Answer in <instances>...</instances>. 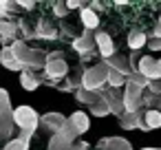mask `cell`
Here are the masks:
<instances>
[{
  "label": "cell",
  "instance_id": "60d3db41",
  "mask_svg": "<svg viewBox=\"0 0 161 150\" xmlns=\"http://www.w3.org/2000/svg\"><path fill=\"white\" fill-rule=\"evenodd\" d=\"M157 62H159V69H161V58H159V60H157Z\"/></svg>",
  "mask_w": 161,
  "mask_h": 150
},
{
  "label": "cell",
  "instance_id": "9a60e30c",
  "mask_svg": "<svg viewBox=\"0 0 161 150\" xmlns=\"http://www.w3.org/2000/svg\"><path fill=\"white\" fill-rule=\"evenodd\" d=\"M0 64H3L7 71H25V66L18 62V58L11 53V49L9 47H3V49H0Z\"/></svg>",
  "mask_w": 161,
  "mask_h": 150
},
{
  "label": "cell",
  "instance_id": "277c9868",
  "mask_svg": "<svg viewBox=\"0 0 161 150\" xmlns=\"http://www.w3.org/2000/svg\"><path fill=\"white\" fill-rule=\"evenodd\" d=\"M102 99L108 104L110 115H115L117 119L126 115V108H124V88H110V86H106L104 93H102Z\"/></svg>",
  "mask_w": 161,
  "mask_h": 150
},
{
  "label": "cell",
  "instance_id": "603a6c76",
  "mask_svg": "<svg viewBox=\"0 0 161 150\" xmlns=\"http://www.w3.org/2000/svg\"><path fill=\"white\" fill-rule=\"evenodd\" d=\"M29 141L31 139H25V137H11L7 143H5V148L3 150H29Z\"/></svg>",
  "mask_w": 161,
  "mask_h": 150
},
{
  "label": "cell",
  "instance_id": "52a82bcc",
  "mask_svg": "<svg viewBox=\"0 0 161 150\" xmlns=\"http://www.w3.org/2000/svg\"><path fill=\"white\" fill-rule=\"evenodd\" d=\"M66 121H69V117H64L62 113H55V110L40 115V128L49 130L51 135H58V132L64 128V124H66Z\"/></svg>",
  "mask_w": 161,
  "mask_h": 150
},
{
  "label": "cell",
  "instance_id": "7402d4cb",
  "mask_svg": "<svg viewBox=\"0 0 161 150\" xmlns=\"http://www.w3.org/2000/svg\"><path fill=\"white\" fill-rule=\"evenodd\" d=\"M71 148H73V143L66 141L62 135H51V139H49V150H71Z\"/></svg>",
  "mask_w": 161,
  "mask_h": 150
},
{
  "label": "cell",
  "instance_id": "8fae6325",
  "mask_svg": "<svg viewBox=\"0 0 161 150\" xmlns=\"http://www.w3.org/2000/svg\"><path fill=\"white\" fill-rule=\"evenodd\" d=\"M97 150H132V143L126 137H102L95 143Z\"/></svg>",
  "mask_w": 161,
  "mask_h": 150
},
{
  "label": "cell",
  "instance_id": "5b68a950",
  "mask_svg": "<svg viewBox=\"0 0 161 150\" xmlns=\"http://www.w3.org/2000/svg\"><path fill=\"white\" fill-rule=\"evenodd\" d=\"M146 88H139L137 84H126L124 86V108L126 113H137L141 110V95H143Z\"/></svg>",
  "mask_w": 161,
  "mask_h": 150
},
{
  "label": "cell",
  "instance_id": "836d02e7",
  "mask_svg": "<svg viewBox=\"0 0 161 150\" xmlns=\"http://www.w3.org/2000/svg\"><path fill=\"white\" fill-rule=\"evenodd\" d=\"M66 7H69V11H73V9H84V5L77 3V0H66Z\"/></svg>",
  "mask_w": 161,
  "mask_h": 150
},
{
  "label": "cell",
  "instance_id": "ac0fdd59",
  "mask_svg": "<svg viewBox=\"0 0 161 150\" xmlns=\"http://www.w3.org/2000/svg\"><path fill=\"white\" fill-rule=\"evenodd\" d=\"M14 110L11 113H0V139H11L14 135Z\"/></svg>",
  "mask_w": 161,
  "mask_h": 150
},
{
  "label": "cell",
  "instance_id": "f546056e",
  "mask_svg": "<svg viewBox=\"0 0 161 150\" xmlns=\"http://www.w3.org/2000/svg\"><path fill=\"white\" fill-rule=\"evenodd\" d=\"M146 91H150L152 95L159 97V95H161V80H157V82H148V88H146Z\"/></svg>",
  "mask_w": 161,
  "mask_h": 150
},
{
  "label": "cell",
  "instance_id": "83f0119b",
  "mask_svg": "<svg viewBox=\"0 0 161 150\" xmlns=\"http://www.w3.org/2000/svg\"><path fill=\"white\" fill-rule=\"evenodd\" d=\"M128 82H130V84H137L139 88H148V80H146V77H143L139 71H135V73L128 77Z\"/></svg>",
  "mask_w": 161,
  "mask_h": 150
},
{
  "label": "cell",
  "instance_id": "6da1fadb",
  "mask_svg": "<svg viewBox=\"0 0 161 150\" xmlns=\"http://www.w3.org/2000/svg\"><path fill=\"white\" fill-rule=\"evenodd\" d=\"M11 53L18 58V62L25 66V71H42L47 66V51L42 49H36V47H29L27 40H16L11 47Z\"/></svg>",
  "mask_w": 161,
  "mask_h": 150
},
{
  "label": "cell",
  "instance_id": "ab89813d",
  "mask_svg": "<svg viewBox=\"0 0 161 150\" xmlns=\"http://www.w3.org/2000/svg\"><path fill=\"white\" fill-rule=\"evenodd\" d=\"M141 150H161V148H141Z\"/></svg>",
  "mask_w": 161,
  "mask_h": 150
},
{
  "label": "cell",
  "instance_id": "f35d334b",
  "mask_svg": "<svg viewBox=\"0 0 161 150\" xmlns=\"http://www.w3.org/2000/svg\"><path fill=\"white\" fill-rule=\"evenodd\" d=\"M154 108H157V110H159V113H161V95H159V97H157V102H154Z\"/></svg>",
  "mask_w": 161,
  "mask_h": 150
},
{
  "label": "cell",
  "instance_id": "8d00e7d4",
  "mask_svg": "<svg viewBox=\"0 0 161 150\" xmlns=\"http://www.w3.org/2000/svg\"><path fill=\"white\" fill-rule=\"evenodd\" d=\"M152 38L161 40V18L157 20V25H154V29H152Z\"/></svg>",
  "mask_w": 161,
  "mask_h": 150
},
{
  "label": "cell",
  "instance_id": "484cf974",
  "mask_svg": "<svg viewBox=\"0 0 161 150\" xmlns=\"http://www.w3.org/2000/svg\"><path fill=\"white\" fill-rule=\"evenodd\" d=\"M14 106H11V97L5 88H0V113H11Z\"/></svg>",
  "mask_w": 161,
  "mask_h": 150
},
{
  "label": "cell",
  "instance_id": "f1b7e54d",
  "mask_svg": "<svg viewBox=\"0 0 161 150\" xmlns=\"http://www.w3.org/2000/svg\"><path fill=\"white\" fill-rule=\"evenodd\" d=\"M154 102H157V95H152L150 91H143V95H141V106H148V110L154 106Z\"/></svg>",
  "mask_w": 161,
  "mask_h": 150
},
{
  "label": "cell",
  "instance_id": "4dcf8cb0",
  "mask_svg": "<svg viewBox=\"0 0 161 150\" xmlns=\"http://www.w3.org/2000/svg\"><path fill=\"white\" fill-rule=\"evenodd\" d=\"M7 3H9V0H0V20H9V18H14V16L7 11Z\"/></svg>",
  "mask_w": 161,
  "mask_h": 150
},
{
  "label": "cell",
  "instance_id": "30bf717a",
  "mask_svg": "<svg viewBox=\"0 0 161 150\" xmlns=\"http://www.w3.org/2000/svg\"><path fill=\"white\" fill-rule=\"evenodd\" d=\"M73 49L84 58V55H91V53H95V33L93 31H84L82 36H77L75 40H73Z\"/></svg>",
  "mask_w": 161,
  "mask_h": 150
},
{
  "label": "cell",
  "instance_id": "e575fe53",
  "mask_svg": "<svg viewBox=\"0 0 161 150\" xmlns=\"http://www.w3.org/2000/svg\"><path fill=\"white\" fill-rule=\"evenodd\" d=\"M88 9H93L95 14H99V11H104V5L99 3V0H93V3L88 5Z\"/></svg>",
  "mask_w": 161,
  "mask_h": 150
},
{
  "label": "cell",
  "instance_id": "4fadbf2b",
  "mask_svg": "<svg viewBox=\"0 0 161 150\" xmlns=\"http://www.w3.org/2000/svg\"><path fill=\"white\" fill-rule=\"evenodd\" d=\"M33 38H38V40H58V29H55L47 18H38Z\"/></svg>",
  "mask_w": 161,
  "mask_h": 150
},
{
  "label": "cell",
  "instance_id": "cb8c5ba5",
  "mask_svg": "<svg viewBox=\"0 0 161 150\" xmlns=\"http://www.w3.org/2000/svg\"><path fill=\"white\" fill-rule=\"evenodd\" d=\"M126 84H128V80L124 75H119L117 71H110L108 73V84L106 86H110V88H124Z\"/></svg>",
  "mask_w": 161,
  "mask_h": 150
},
{
  "label": "cell",
  "instance_id": "ba28073f",
  "mask_svg": "<svg viewBox=\"0 0 161 150\" xmlns=\"http://www.w3.org/2000/svg\"><path fill=\"white\" fill-rule=\"evenodd\" d=\"M95 47H97V53L102 55V62L108 60V58H113V55H117L115 42H113V38L106 31H97L95 33Z\"/></svg>",
  "mask_w": 161,
  "mask_h": 150
},
{
  "label": "cell",
  "instance_id": "1f68e13d",
  "mask_svg": "<svg viewBox=\"0 0 161 150\" xmlns=\"http://www.w3.org/2000/svg\"><path fill=\"white\" fill-rule=\"evenodd\" d=\"M148 49H150L152 53H159V51H161V40H157V38H150V40H148Z\"/></svg>",
  "mask_w": 161,
  "mask_h": 150
},
{
  "label": "cell",
  "instance_id": "4316f807",
  "mask_svg": "<svg viewBox=\"0 0 161 150\" xmlns=\"http://www.w3.org/2000/svg\"><path fill=\"white\" fill-rule=\"evenodd\" d=\"M53 16L55 18H66L69 16V7H66V0H58V3H53Z\"/></svg>",
  "mask_w": 161,
  "mask_h": 150
},
{
  "label": "cell",
  "instance_id": "d4e9b609",
  "mask_svg": "<svg viewBox=\"0 0 161 150\" xmlns=\"http://www.w3.org/2000/svg\"><path fill=\"white\" fill-rule=\"evenodd\" d=\"M91 115H95V117H106V115H110V108H108V104H106L104 99H99L95 106H91Z\"/></svg>",
  "mask_w": 161,
  "mask_h": 150
},
{
  "label": "cell",
  "instance_id": "44dd1931",
  "mask_svg": "<svg viewBox=\"0 0 161 150\" xmlns=\"http://www.w3.org/2000/svg\"><path fill=\"white\" fill-rule=\"evenodd\" d=\"M143 119H146V126H148V130H157V128H161V113H159L157 108H150V110H146Z\"/></svg>",
  "mask_w": 161,
  "mask_h": 150
},
{
  "label": "cell",
  "instance_id": "d6a6232c",
  "mask_svg": "<svg viewBox=\"0 0 161 150\" xmlns=\"http://www.w3.org/2000/svg\"><path fill=\"white\" fill-rule=\"evenodd\" d=\"M16 5H18V9H29V11L36 7L33 0H16Z\"/></svg>",
  "mask_w": 161,
  "mask_h": 150
},
{
  "label": "cell",
  "instance_id": "9c48e42d",
  "mask_svg": "<svg viewBox=\"0 0 161 150\" xmlns=\"http://www.w3.org/2000/svg\"><path fill=\"white\" fill-rule=\"evenodd\" d=\"M146 110H137V113H126L124 117H119V126L124 130H143L148 132V126H146V119H143Z\"/></svg>",
  "mask_w": 161,
  "mask_h": 150
},
{
  "label": "cell",
  "instance_id": "d6986e66",
  "mask_svg": "<svg viewBox=\"0 0 161 150\" xmlns=\"http://www.w3.org/2000/svg\"><path fill=\"white\" fill-rule=\"evenodd\" d=\"M146 44H148V36H146L143 31L132 29V31L128 33V47H130V51H141Z\"/></svg>",
  "mask_w": 161,
  "mask_h": 150
},
{
  "label": "cell",
  "instance_id": "8992f818",
  "mask_svg": "<svg viewBox=\"0 0 161 150\" xmlns=\"http://www.w3.org/2000/svg\"><path fill=\"white\" fill-rule=\"evenodd\" d=\"M137 71H139L148 82H157V80H161L159 62H157L152 55H141V58H139V64H137Z\"/></svg>",
  "mask_w": 161,
  "mask_h": 150
},
{
  "label": "cell",
  "instance_id": "d590c367",
  "mask_svg": "<svg viewBox=\"0 0 161 150\" xmlns=\"http://www.w3.org/2000/svg\"><path fill=\"white\" fill-rule=\"evenodd\" d=\"M47 60H64V53L62 51H51V53H47Z\"/></svg>",
  "mask_w": 161,
  "mask_h": 150
},
{
  "label": "cell",
  "instance_id": "e0dca14e",
  "mask_svg": "<svg viewBox=\"0 0 161 150\" xmlns=\"http://www.w3.org/2000/svg\"><path fill=\"white\" fill-rule=\"evenodd\" d=\"M80 20H82V25H84V31H95V29H99V16H97L93 9H88V5H86L84 9H80Z\"/></svg>",
  "mask_w": 161,
  "mask_h": 150
},
{
  "label": "cell",
  "instance_id": "5bb4252c",
  "mask_svg": "<svg viewBox=\"0 0 161 150\" xmlns=\"http://www.w3.org/2000/svg\"><path fill=\"white\" fill-rule=\"evenodd\" d=\"M20 86H22L27 93L38 91V88L42 86V77H40V73H36V71H22V73H20Z\"/></svg>",
  "mask_w": 161,
  "mask_h": 150
},
{
  "label": "cell",
  "instance_id": "74e56055",
  "mask_svg": "<svg viewBox=\"0 0 161 150\" xmlns=\"http://www.w3.org/2000/svg\"><path fill=\"white\" fill-rule=\"evenodd\" d=\"M71 150H88V143H86V141H75Z\"/></svg>",
  "mask_w": 161,
  "mask_h": 150
},
{
  "label": "cell",
  "instance_id": "ffe728a7",
  "mask_svg": "<svg viewBox=\"0 0 161 150\" xmlns=\"http://www.w3.org/2000/svg\"><path fill=\"white\" fill-rule=\"evenodd\" d=\"M75 99L80 102V104H84V106H95L99 99H102V93H95V91H86V88H80L77 93H75Z\"/></svg>",
  "mask_w": 161,
  "mask_h": 150
},
{
  "label": "cell",
  "instance_id": "7c38bea8",
  "mask_svg": "<svg viewBox=\"0 0 161 150\" xmlns=\"http://www.w3.org/2000/svg\"><path fill=\"white\" fill-rule=\"evenodd\" d=\"M104 64H106L110 71H117L119 75H124L126 80L135 73V71H132V66H130V62H128V58H124V55H119V53H117V55H113V58H108V60H104Z\"/></svg>",
  "mask_w": 161,
  "mask_h": 150
},
{
  "label": "cell",
  "instance_id": "2e32d148",
  "mask_svg": "<svg viewBox=\"0 0 161 150\" xmlns=\"http://www.w3.org/2000/svg\"><path fill=\"white\" fill-rule=\"evenodd\" d=\"M69 121L73 124V128L80 132V137L84 135V132H88L91 130V117L84 113V110H75L71 117H69Z\"/></svg>",
  "mask_w": 161,
  "mask_h": 150
},
{
  "label": "cell",
  "instance_id": "3957f363",
  "mask_svg": "<svg viewBox=\"0 0 161 150\" xmlns=\"http://www.w3.org/2000/svg\"><path fill=\"white\" fill-rule=\"evenodd\" d=\"M108 73H110V69L104 62H99V64H95L91 69H84V73H82V88L95 91V93H104V88L108 84Z\"/></svg>",
  "mask_w": 161,
  "mask_h": 150
},
{
  "label": "cell",
  "instance_id": "7a4b0ae2",
  "mask_svg": "<svg viewBox=\"0 0 161 150\" xmlns=\"http://www.w3.org/2000/svg\"><path fill=\"white\" fill-rule=\"evenodd\" d=\"M14 124L20 130V137L31 139L36 135V130L40 128V113L36 108H31L29 104H20L14 108Z\"/></svg>",
  "mask_w": 161,
  "mask_h": 150
}]
</instances>
